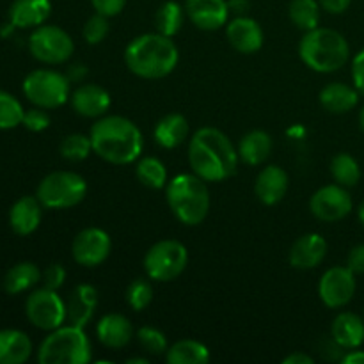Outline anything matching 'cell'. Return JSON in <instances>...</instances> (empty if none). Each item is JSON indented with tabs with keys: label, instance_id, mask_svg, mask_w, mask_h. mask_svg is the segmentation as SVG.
<instances>
[{
	"label": "cell",
	"instance_id": "816d5d0a",
	"mask_svg": "<svg viewBox=\"0 0 364 364\" xmlns=\"http://www.w3.org/2000/svg\"><path fill=\"white\" fill-rule=\"evenodd\" d=\"M358 217H359V223H361V226L364 228V199L358 208Z\"/></svg>",
	"mask_w": 364,
	"mask_h": 364
},
{
	"label": "cell",
	"instance_id": "7dc6e473",
	"mask_svg": "<svg viewBox=\"0 0 364 364\" xmlns=\"http://www.w3.org/2000/svg\"><path fill=\"white\" fill-rule=\"evenodd\" d=\"M284 364H313L315 363V359L311 358L309 354H306V352H294V354L287 355V358L283 359Z\"/></svg>",
	"mask_w": 364,
	"mask_h": 364
},
{
	"label": "cell",
	"instance_id": "44dd1931",
	"mask_svg": "<svg viewBox=\"0 0 364 364\" xmlns=\"http://www.w3.org/2000/svg\"><path fill=\"white\" fill-rule=\"evenodd\" d=\"M96 336H98V341L103 347L119 350V348H124L130 343L135 333L127 316L121 315V313H109V315L102 316L98 320Z\"/></svg>",
	"mask_w": 364,
	"mask_h": 364
},
{
	"label": "cell",
	"instance_id": "c3c4849f",
	"mask_svg": "<svg viewBox=\"0 0 364 364\" xmlns=\"http://www.w3.org/2000/svg\"><path fill=\"white\" fill-rule=\"evenodd\" d=\"M85 75H87V68L82 66V64H73V66L68 70L66 77L70 78V82H80L84 80Z\"/></svg>",
	"mask_w": 364,
	"mask_h": 364
},
{
	"label": "cell",
	"instance_id": "cb8c5ba5",
	"mask_svg": "<svg viewBox=\"0 0 364 364\" xmlns=\"http://www.w3.org/2000/svg\"><path fill=\"white\" fill-rule=\"evenodd\" d=\"M331 338L343 350H354L364 343V318L350 311L340 313L331 326Z\"/></svg>",
	"mask_w": 364,
	"mask_h": 364
},
{
	"label": "cell",
	"instance_id": "30bf717a",
	"mask_svg": "<svg viewBox=\"0 0 364 364\" xmlns=\"http://www.w3.org/2000/svg\"><path fill=\"white\" fill-rule=\"evenodd\" d=\"M32 57L43 64H64L75 52V43L64 28L57 25H39L28 38Z\"/></svg>",
	"mask_w": 364,
	"mask_h": 364
},
{
	"label": "cell",
	"instance_id": "e0dca14e",
	"mask_svg": "<svg viewBox=\"0 0 364 364\" xmlns=\"http://www.w3.org/2000/svg\"><path fill=\"white\" fill-rule=\"evenodd\" d=\"M226 38L230 45L244 55L259 52L263 46L262 27L258 21L249 16H235L233 20L228 21Z\"/></svg>",
	"mask_w": 364,
	"mask_h": 364
},
{
	"label": "cell",
	"instance_id": "e575fe53",
	"mask_svg": "<svg viewBox=\"0 0 364 364\" xmlns=\"http://www.w3.org/2000/svg\"><path fill=\"white\" fill-rule=\"evenodd\" d=\"M25 109L20 100L7 91H0V130H13L23 121Z\"/></svg>",
	"mask_w": 364,
	"mask_h": 364
},
{
	"label": "cell",
	"instance_id": "ee69618b",
	"mask_svg": "<svg viewBox=\"0 0 364 364\" xmlns=\"http://www.w3.org/2000/svg\"><path fill=\"white\" fill-rule=\"evenodd\" d=\"M347 267L354 274H364V244L350 249L347 256Z\"/></svg>",
	"mask_w": 364,
	"mask_h": 364
},
{
	"label": "cell",
	"instance_id": "b9f144b4",
	"mask_svg": "<svg viewBox=\"0 0 364 364\" xmlns=\"http://www.w3.org/2000/svg\"><path fill=\"white\" fill-rule=\"evenodd\" d=\"M95 13L103 14L107 18L117 16L127 6V0H91Z\"/></svg>",
	"mask_w": 364,
	"mask_h": 364
},
{
	"label": "cell",
	"instance_id": "d590c367",
	"mask_svg": "<svg viewBox=\"0 0 364 364\" xmlns=\"http://www.w3.org/2000/svg\"><path fill=\"white\" fill-rule=\"evenodd\" d=\"M63 159L71 160V162H82L92 153V142L89 135L84 134H71L66 135L60 142L59 148Z\"/></svg>",
	"mask_w": 364,
	"mask_h": 364
},
{
	"label": "cell",
	"instance_id": "52a82bcc",
	"mask_svg": "<svg viewBox=\"0 0 364 364\" xmlns=\"http://www.w3.org/2000/svg\"><path fill=\"white\" fill-rule=\"evenodd\" d=\"M87 194L84 176L73 171H53L38 185L36 196L48 210H68L80 205Z\"/></svg>",
	"mask_w": 364,
	"mask_h": 364
},
{
	"label": "cell",
	"instance_id": "f1b7e54d",
	"mask_svg": "<svg viewBox=\"0 0 364 364\" xmlns=\"http://www.w3.org/2000/svg\"><path fill=\"white\" fill-rule=\"evenodd\" d=\"M43 272L32 262H21L11 267L4 276V290L9 295L23 294L41 281Z\"/></svg>",
	"mask_w": 364,
	"mask_h": 364
},
{
	"label": "cell",
	"instance_id": "f546056e",
	"mask_svg": "<svg viewBox=\"0 0 364 364\" xmlns=\"http://www.w3.org/2000/svg\"><path fill=\"white\" fill-rule=\"evenodd\" d=\"M166 361L169 364H206L210 361V350L198 340H180L167 348Z\"/></svg>",
	"mask_w": 364,
	"mask_h": 364
},
{
	"label": "cell",
	"instance_id": "f907efd6",
	"mask_svg": "<svg viewBox=\"0 0 364 364\" xmlns=\"http://www.w3.org/2000/svg\"><path fill=\"white\" fill-rule=\"evenodd\" d=\"M149 361L146 358H132L127 359V364H148Z\"/></svg>",
	"mask_w": 364,
	"mask_h": 364
},
{
	"label": "cell",
	"instance_id": "ba28073f",
	"mask_svg": "<svg viewBox=\"0 0 364 364\" xmlns=\"http://www.w3.org/2000/svg\"><path fill=\"white\" fill-rule=\"evenodd\" d=\"M21 89L32 105L46 110L59 109L70 100V78L48 68L31 71L25 77Z\"/></svg>",
	"mask_w": 364,
	"mask_h": 364
},
{
	"label": "cell",
	"instance_id": "d6986e66",
	"mask_svg": "<svg viewBox=\"0 0 364 364\" xmlns=\"http://www.w3.org/2000/svg\"><path fill=\"white\" fill-rule=\"evenodd\" d=\"M64 302H66V323L85 327L95 316L98 291L91 284H78Z\"/></svg>",
	"mask_w": 364,
	"mask_h": 364
},
{
	"label": "cell",
	"instance_id": "ac0fdd59",
	"mask_svg": "<svg viewBox=\"0 0 364 364\" xmlns=\"http://www.w3.org/2000/svg\"><path fill=\"white\" fill-rule=\"evenodd\" d=\"M110 95L98 84H84L71 95V107L82 117L98 119L110 109Z\"/></svg>",
	"mask_w": 364,
	"mask_h": 364
},
{
	"label": "cell",
	"instance_id": "2e32d148",
	"mask_svg": "<svg viewBox=\"0 0 364 364\" xmlns=\"http://www.w3.org/2000/svg\"><path fill=\"white\" fill-rule=\"evenodd\" d=\"M327 256V242L318 233H306L294 242L288 259L294 269L311 270L322 265Z\"/></svg>",
	"mask_w": 364,
	"mask_h": 364
},
{
	"label": "cell",
	"instance_id": "8992f818",
	"mask_svg": "<svg viewBox=\"0 0 364 364\" xmlns=\"http://www.w3.org/2000/svg\"><path fill=\"white\" fill-rule=\"evenodd\" d=\"M92 359V347L84 327L60 326L50 331L38 348L41 364H87Z\"/></svg>",
	"mask_w": 364,
	"mask_h": 364
},
{
	"label": "cell",
	"instance_id": "603a6c76",
	"mask_svg": "<svg viewBox=\"0 0 364 364\" xmlns=\"http://www.w3.org/2000/svg\"><path fill=\"white\" fill-rule=\"evenodd\" d=\"M52 14L50 0H14L9 7V23L14 28H36Z\"/></svg>",
	"mask_w": 364,
	"mask_h": 364
},
{
	"label": "cell",
	"instance_id": "4316f807",
	"mask_svg": "<svg viewBox=\"0 0 364 364\" xmlns=\"http://www.w3.org/2000/svg\"><path fill=\"white\" fill-rule=\"evenodd\" d=\"M153 137L159 146L166 149H176L187 141L188 123L181 114H167L156 123Z\"/></svg>",
	"mask_w": 364,
	"mask_h": 364
},
{
	"label": "cell",
	"instance_id": "277c9868",
	"mask_svg": "<svg viewBox=\"0 0 364 364\" xmlns=\"http://www.w3.org/2000/svg\"><path fill=\"white\" fill-rule=\"evenodd\" d=\"M166 199L173 215L185 226H199L208 217L212 203L208 185L194 173L178 174L167 181Z\"/></svg>",
	"mask_w": 364,
	"mask_h": 364
},
{
	"label": "cell",
	"instance_id": "681fc988",
	"mask_svg": "<svg viewBox=\"0 0 364 364\" xmlns=\"http://www.w3.org/2000/svg\"><path fill=\"white\" fill-rule=\"evenodd\" d=\"M341 363L343 364H364V350H359V348L348 350L347 354H343V358H341Z\"/></svg>",
	"mask_w": 364,
	"mask_h": 364
},
{
	"label": "cell",
	"instance_id": "8fae6325",
	"mask_svg": "<svg viewBox=\"0 0 364 364\" xmlns=\"http://www.w3.org/2000/svg\"><path fill=\"white\" fill-rule=\"evenodd\" d=\"M25 315L32 326L50 333L66 323V302L57 290L43 287L27 297Z\"/></svg>",
	"mask_w": 364,
	"mask_h": 364
},
{
	"label": "cell",
	"instance_id": "d6a6232c",
	"mask_svg": "<svg viewBox=\"0 0 364 364\" xmlns=\"http://www.w3.org/2000/svg\"><path fill=\"white\" fill-rule=\"evenodd\" d=\"M135 174H137L139 181L146 185L148 188H155L160 191L167 185V169L156 156H144V159L137 160L135 166Z\"/></svg>",
	"mask_w": 364,
	"mask_h": 364
},
{
	"label": "cell",
	"instance_id": "83f0119b",
	"mask_svg": "<svg viewBox=\"0 0 364 364\" xmlns=\"http://www.w3.org/2000/svg\"><path fill=\"white\" fill-rule=\"evenodd\" d=\"M238 156L247 166H262L269 160L272 151V139L267 132L252 130L242 137L238 144Z\"/></svg>",
	"mask_w": 364,
	"mask_h": 364
},
{
	"label": "cell",
	"instance_id": "3957f363",
	"mask_svg": "<svg viewBox=\"0 0 364 364\" xmlns=\"http://www.w3.org/2000/svg\"><path fill=\"white\" fill-rule=\"evenodd\" d=\"M180 60L173 39L160 32L137 36L124 48V63L128 70L146 80H160L174 71Z\"/></svg>",
	"mask_w": 364,
	"mask_h": 364
},
{
	"label": "cell",
	"instance_id": "7402d4cb",
	"mask_svg": "<svg viewBox=\"0 0 364 364\" xmlns=\"http://www.w3.org/2000/svg\"><path fill=\"white\" fill-rule=\"evenodd\" d=\"M288 191V174L279 166H265L255 181V192L259 201L274 206L283 201Z\"/></svg>",
	"mask_w": 364,
	"mask_h": 364
},
{
	"label": "cell",
	"instance_id": "484cf974",
	"mask_svg": "<svg viewBox=\"0 0 364 364\" xmlns=\"http://www.w3.org/2000/svg\"><path fill=\"white\" fill-rule=\"evenodd\" d=\"M359 95L358 91L352 85L343 84V82H333V84H327L326 87L320 91V105L327 110V112L333 114H347L358 105Z\"/></svg>",
	"mask_w": 364,
	"mask_h": 364
},
{
	"label": "cell",
	"instance_id": "d4e9b609",
	"mask_svg": "<svg viewBox=\"0 0 364 364\" xmlns=\"http://www.w3.org/2000/svg\"><path fill=\"white\" fill-rule=\"evenodd\" d=\"M32 355V341L23 331H0V364H23Z\"/></svg>",
	"mask_w": 364,
	"mask_h": 364
},
{
	"label": "cell",
	"instance_id": "f5cc1de1",
	"mask_svg": "<svg viewBox=\"0 0 364 364\" xmlns=\"http://www.w3.org/2000/svg\"><path fill=\"white\" fill-rule=\"evenodd\" d=\"M359 127H361V130L364 134V107L361 109V114H359Z\"/></svg>",
	"mask_w": 364,
	"mask_h": 364
},
{
	"label": "cell",
	"instance_id": "7a4b0ae2",
	"mask_svg": "<svg viewBox=\"0 0 364 364\" xmlns=\"http://www.w3.org/2000/svg\"><path fill=\"white\" fill-rule=\"evenodd\" d=\"M92 153L114 166L137 162L142 153L144 139L137 124L123 116L98 117L89 134Z\"/></svg>",
	"mask_w": 364,
	"mask_h": 364
},
{
	"label": "cell",
	"instance_id": "6da1fadb",
	"mask_svg": "<svg viewBox=\"0 0 364 364\" xmlns=\"http://www.w3.org/2000/svg\"><path fill=\"white\" fill-rule=\"evenodd\" d=\"M238 149L224 132L213 127H203L188 142V164L192 173L206 183H219L237 173Z\"/></svg>",
	"mask_w": 364,
	"mask_h": 364
},
{
	"label": "cell",
	"instance_id": "74e56055",
	"mask_svg": "<svg viewBox=\"0 0 364 364\" xmlns=\"http://www.w3.org/2000/svg\"><path fill=\"white\" fill-rule=\"evenodd\" d=\"M127 302L134 311H142L153 302V287L146 279H134L127 288Z\"/></svg>",
	"mask_w": 364,
	"mask_h": 364
},
{
	"label": "cell",
	"instance_id": "60d3db41",
	"mask_svg": "<svg viewBox=\"0 0 364 364\" xmlns=\"http://www.w3.org/2000/svg\"><path fill=\"white\" fill-rule=\"evenodd\" d=\"M43 287L50 288V290H59L60 287L66 281V269H64L60 263H52L50 267H46L45 272L41 276Z\"/></svg>",
	"mask_w": 364,
	"mask_h": 364
},
{
	"label": "cell",
	"instance_id": "bcb514c9",
	"mask_svg": "<svg viewBox=\"0 0 364 364\" xmlns=\"http://www.w3.org/2000/svg\"><path fill=\"white\" fill-rule=\"evenodd\" d=\"M228 7H230V14L233 16H245L251 4L249 0H228Z\"/></svg>",
	"mask_w": 364,
	"mask_h": 364
},
{
	"label": "cell",
	"instance_id": "5b68a950",
	"mask_svg": "<svg viewBox=\"0 0 364 364\" xmlns=\"http://www.w3.org/2000/svg\"><path fill=\"white\" fill-rule=\"evenodd\" d=\"M301 60L316 73H334L350 59V46L334 28L316 27L302 36L299 43Z\"/></svg>",
	"mask_w": 364,
	"mask_h": 364
},
{
	"label": "cell",
	"instance_id": "ffe728a7",
	"mask_svg": "<svg viewBox=\"0 0 364 364\" xmlns=\"http://www.w3.org/2000/svg\"><path fill=\"white\" fill-rule=\"evenodd\" d=\"M41 201L38 196H23L9 210V226L20 237H28L39 228L43 219Z\"/></svg>",
	"mask_w": 364,
	"mask_h": 364
},
{
	"label": "cell",
	"instance_id": "f35d334b",
	"mask_svg": "<svg viewBox=\"0 0 364 364\" xmlns=\"http://www.w3.org/2000/svg\"><path fill=\"white\" fill-rule=\"evenodd\" d=\"M110 32V23H109V18L103 16V14L95 13L91 18L87 20V23L84 25V39L89 43V45H98L102 43L103 39L109 36Z\"/></svg>",
	"mask_w": 364,
	"mask_h": 364
},
{
	"label": "cell",
	"instance_id": "4dcf8cb0",
	"mask_svg": "<svg viewBox=\"0 0 364 364\" xmlns=\"http://www.w3.org/2000/svg\"><path fill=\"white\" fill-rule=\"evenodd\" d=\"M185 14L187 13H185L183 7H181L178 2H174V0H167V2H164L155 14L156 32L167 36V38L176 36L178 32L181 31V27H183Z\"/></svg>",
	"mask_w": 364,
	"mask_h": 364
},
{
	"label": "cell",
	"instance_id": "836d02e7",
	"mask_svg": "<svg viewBox=\"0 0 364 364\" xmlns=\"http://www.w3.org/2000/svg\"><path fill=\"white\" fill-rule=\"evenodd\" d=\"M331 174H333L334 181L341 187H355L361 180V167H359L358 160L348 153H338L333 160H331Z\"/></svg>",
	"mask_w": 364,
	"mask_h": 364
},
{
	"label": "cell",
	"instance_id": "8d00e7d4",
	"mask_svg": "<svg viewBox=\"0 0 364 364\" xmlns=\"http://www.w3.org/2000/svg\"><path fill=\"white\" fill-rule=\"evenodd\" d=\"M135 338H137L139 345L144 348V352L151 355H162L166 354L169 345H167L166 334L160 329L151 326H144L135 333Z\"/></svg>",
	"mask_w": 364,
	"mask_h": 364
},
{
	"label": "cell",
	"instance_id": "4fadbf2b",
	"mask_svg": "<svg viewBox=\"0 0 364 364\" xmlns=\"http://www.w3.org/2000/svg\"><path fill=\"white\" fill-rule=\"evenodd\" d=\"M352 208H354L352 196L348 194L347 187L338 183L318 188L309 199V210L322 223H338L345 219Z\"/></svg>",
	"mask_w": 364,
	"mask_h": 364
},
{
	"label": "cell",
	"instance_id": "f6af8a7d",
	"mask_svg": "<svg viewBox=\"0 0 364 364\" xmlns=\"http://www.w3.org/2000/svg\"><path fill=\"white\" fill-rule=\"evenodd\" d=\"M320 7L331 14H341L350 7L352 0H318Z\"/></svg>",
	"mask_w": 364,
	"mask_h": 364
},
{
	"label": "cell",
	"instance_id": "9c48e42d",
	"mask_svg": "<svg viewBox=\"0 0 364 364\" xmlns=\"http://www.w3.org/2000/svg\"><path fill=\"white\" fill-rule=\"evenodd\" d=\"M188 251L181 242L167 238L153 244L144 256L146 276L156 283H169L185 272Z\"/></svg>",
	"mask_w": 364,
	"mask_h": 364
},
{
	"label": "cell",
	"instance_id": "1f68e13d",
	"mask_svg": "<svg viewBox=\"0 0 364 364\" xmlns=\"http://www.w3.org/2000/svg\"><path fill=\"white\" fill-rule=\"evenodd\" d=\"M320 4L318 0H291L288 7L291 23L301 31L308 32L318 27L320 23Z\"/></svg>",
	"mask_w": 364,
	"mask_h": 364
},
{
	"label": "cell",
	"instance_id": "7bdbcfd3",
	"mask_svg": "<svg viewBox=\"0 0 364 364\" xmlns=\"http://www.w3.org/2000/svg\"><path fill=\"white\" fill-rule=\"evenodd\" d=\"M352 80H354V87L364 95V48L358 52V55L352 60Z\"/></svg>",
	"mask_w": 364,
	"mask_h": 364
},
{
	"label": "cell",
	"instance_id": "5bb4252c",
	"mask_svg": "<svg viewBox=\"0 0 364 364\" xmlns=\"http://www.w3.org/2000/svg\"><path fill=\"white\" fill-rule=\"evenodd\" d=\"M355 295V274L348 267H333L320 277L318 297L327 308H345Z\"/></svg>",
	"mask_w": 364,
	"mask_h": 364
},
{
	"label": "cell",
	"instance_id": "ab89813d",
	"mask_svg": "<svg viewBox=\"0 0 364 364\" xmlns=\"http://www.w3.org/2000/svg\"><path fill=\"white\" fill-rule=\"evenodd\" d=\"M21 124L31 132H43L50 127V116L46 112V109L34 107V109L25 110Z\"/></svg>",
	"mask_w": 364,
	"mask_h": 364
},
{
	"label": "cell",
	"instance_id": "9a60e30c",
	"mask_svg": "<svg viewBox=\"0 0 364 364\" xmlns=\"http://www.w3.org/2000/svg\"><path fill=\"white\" fill-rule=\"evenodd\" d=\"M185 13L196 27L208 32L223 28L230 20L226 0H187Z\"/></svg>",
	"mask_w": 364,
	"mask_h": 364
},
{
	"label": "cell",
	"instance_id": "7c38bea8",
	"mask_svg": "<svg viewBox=\"0 0 364 364\" xmlns=\"http://www.w3.org/2000/svg\"><path fill=\"white\" fill-rule=\"evenodd\" d=\"M110 251H112V240L102 228H85L78 231L71 244L73 259L85 269L102 265L109 258Z\"/></svg>",
	"mask_w": 364,
	"mask_h": 364
}]
</instances>
